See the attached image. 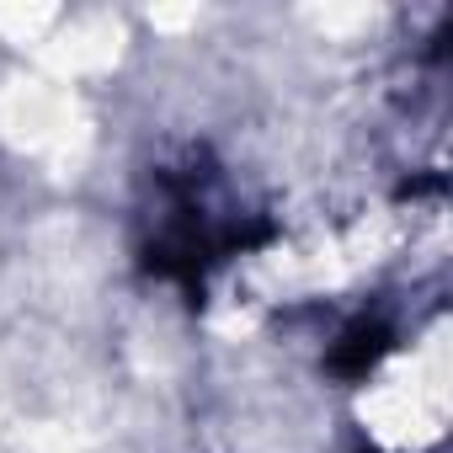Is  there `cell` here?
Returning a JSON list of instances; mask_svg holds the SVG:
<instances>
[{"label":"cell","instance_id":"1","mask_svg":"<svg viewBox=\"0 0 453 453\" xmlns=\"http://www.w3.org/2000/svg\"><path fill=\"white\" fill-rule=\"evenodd\" d=\"M389 352V331H379V326H368V320H357L352 331H342V342H336V357H331V368L336 373H347V379H357V373H368L379 357Z\"/></svg>","mask_w":453,"mask_h":453}]
</instances>
